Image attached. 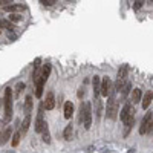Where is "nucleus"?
<instances>
[{
  "instance_id": "nucleus-9",
  "label": "nucleus",
  "mask_w": 153,
  "mask_h": 153,
  "mask_svg": "<svg viewBox=\"0 0 153 153\" xmlns=\"http://www.w3.org/2000/svg\"><path fill=\"white\" fill-rule=\"evenodd\" d=\"M45 83H46V80H45V78H42V75H40V78H38V81L35 83V97H37V98H42Z\"/></svg>"
},
{
  "instance_id": "nucleus-25",
  "label": "nucleus",
  "mask_w": 153,
  "mask_h": 153,
  "mask_svg": "<svg viewBox=\"0 0 153 153\" xmlns=\"http://www.w3.org/2000/svg\"><path fill=\"white\" fill-rule=\"evenodd\" d=\"M25 89V83H17V86H16V97H19L20 95V92Z\"/></svg>"
},
{
  "instance_id": "nucleus-2",
  "label": "nucleus",
  "mask_w": 153,
  "mask_h": 153,
  "mask_svg": "<svg viewBox=\"0 0 153 153\" xmlns=\"http://www.w3.org/2000/svg\"><path fill=\"white\" fill-rule=\"evenodd\" d=\"M133 118H135V109L132 107L130 103H126L124 107H123V110H121V113H120V120L126 124L127 130H129L130 127H132V124H133Z\"/></svg>"
},
{
  "instance_id": "nucleus-5",
  "label": "nucleus",
  "mask_w": 153,
  "mask_h": 153,
  "mask_svg": "<svg viewBox=\"0 0 153 153\" xmlns=\"http://www.w3.org/2000/svg\"><path fill=\"white\" fill-rule=\"evenodd\" d=\"M112 89H113V86H112V81H110V78L109 76H104L103 80H101V95L103 97H110L112 95Z\"/></svg>"
},
{
  "instance_id": "nucleus-29",
  "label": "nucleus",
  "mask_w": 153,
  "mask_h": 153,
  "mask_svg": "<svg viewBox=\"0 0 153 153\" xmlns=\"http://www.w3.org/2000/svg\"><path fill=\"white\" fill-rule=\"evenodd\" d=\"M6 5H11V0H0V8H3Z\"/></svg>"
},
{
  "instance_id": "nucleus-15",
  "label": "nucleus",
  "mask_w": 153,
  "mask_h": 153,
  "mask_svg": "<svg viewBox=\"0 0 153 153\" xmlns=\"http://www.w3.org/2000/svg\"><path fill=\"white\" fill-rule=\"evenodd\" d=\"M127 72H129V66L127 65H123L121 68H120V71H118V81H123V83H126V76H127Z\"/></svg>"
},
{
  "instance_id": "nucleus-12",
  "label": "nucleus",
  "mask_w": 153,
  "mask_h": 153,
  "mask_svg": "<svg viewBox=\"0 0 153 153\" xmlns=\"http://www.w3.org/2000/svg\"><path fill=\"white\" fill-rule=\"evenodd\" d=\"M101 94V78L100 76H94V98H98Z\"/></svg>"
},
{
  "instance_id": "nucleus-18",
  "label": "nucleus",
  "mask_w": 153,
  "mask_h": 153,
  "mask_svg": "<svg viewBox=\"0 0 153 153\" xmlns=\"http://www.w3.org/2000/svg\"><path fill=\"white\" fill-rule=\"evenodd\" d=\"M72 133H74V126L72 124H68L65 132H63V136H65L66 141H71V139H72Z\"/></svg>"
},
{
  "instance_id": "nucleus-3",
  "label": "nucleus",
  "mask_w": 153,
  "mask_h": 153,
  "mask_svg": "<svg viewBox=\"0 0 153 153\" xmlns=\"http://www.w3.org/2000/svg\"><path fill=\"white\" fill-rule=\"evenodd\" d=\"M3 101H5V121H9L12 117V89L11 87H6Z\"/></svg>"
},
{
  "instance_id": "nucleus-34",
  "label": "nucleus",
  "mask_w": 153,
  "mask_h": 153,
  "mask_svg": "<svg viewBox=\"0 0 153 153\" xmlns=\"http://www.w3.org/2000/svg\"><path fill=\"white\" fill-rule=\"evenodd\" d=\"M0 34H2V31H0Z\"/></svg>"
},
{
  "instance_id": "nucleus-11",
  "label": "nucleus",
  "mask_w": 153,
  "mask_h": 153,
  "mask_svg": "<svg viewBox=\"0 0 153 153\" xmlns=\"http://www.w3.org/2000/svg\"><path fill=\"white\" fill-rule=\"evenodd\" d=\"M29 124H31V113L29 115H26L25 117V120H23V123H22V127H20V133H22V136H25L26 135V132H28V129H29Z\"/></svg>"
},
{
  "instance_id": "nucleus-20",
  "label": "nucleus",
  "mask_w": 153,
  "mask_h": 153,
  "mask_svg": "<svg viewBox=\"0 0 153 153\" xmlns=\"http://www.w3.org/2000/svg\"><path fill=\"white\" fill-rule=\"evenodd\" d=\"M130 89H132V83H130V81H126V83H124V86H123V89H121V97H123V98H126L127 95H129Z\"/></svg>"
},
{
  "instance_id": "nucleus-30",
  "label": "nucleus",
  "mask_w": 153,
  "mask_h": 153,
  "mask_svg": "<svg viewBox=\"0 0 153 153\" xmlns=\"http://www.w3.org/2000/svg\"><path fill=\"white\" fill-rule=\"evenodd\" d=\"M83 95H84V87H80V91H78V97L81 98Z\"/></svg>"
},
{
  "instance_id": "nucleus-17",
  "label": "nucleus",
  "mask_w": 153,
  "mask_h": 153,
  "mask_svg": "<svg viewBox=\"0 0 153 153\" xmlns=\"http://www.w3.org/2000/svg\"><path fill=\"white\" fill-rule=\"evenodd\" d=\"M0 28H5V29H8V31H12L16 26H14V23H12V22H9V20H6V19H2V17H0Z\"/></svg>"
},
{
  "instance_id": "nucleus-33",
  "label": "nucleus",
  "mask_w": 153,
  "mask_h": 153,
  "mask_svg": "<svg viewBox=\"0 0 153 153\" xmlns=\"http://www.w3.org/2000/svg\"><path fill=\"white\" fill-rule=\"evenodd\" d=\"M2 126H3V123H2V121H0V132H2Z\"/></svg>"
},
{
  "instance_id": "nucleus-32",
  "label": "nucleus",
  "mask_w": 153,
  "mask_h": 153,
  "mask_svg": "<svg viewBox=\"0 0 153 153\" xmlns=\"http://www.w3.org/2000/svg\"><path fill=\"white\" fill-rule=\"evenodd\" d=\"M149 5H150V6H153V0H149Z\"/></svg>"
},
{
  "instance_id": "nucleus-21",
  "label": "nucleus",
  "mask_w": 153,
  "mask_h": 153,
  "mask_svg": "<svg viewBox=\"0 0 153 153\" xmlns=\"http://www.w3.org/2000/svg\"><path fill=\"white\" fill-rule=\"evenodd\" d=\"M49 75H51V65H49V63H46V65L43 66V71H42V78L48 80Z\"/></svg>"
},
{
  "instance_id": "nucleus-6",
  "label": "nucleus",
  "mask_w": 153,
  "mask_h": 153,
  "mask_svg": "<svg viewBox=\"0 0 153 153\" xmlns=\"http://www.w3.org/2000/svg\"><path fill=\"white\" fill-rule=\"evenodd\" d=\"M152 121H153V113H152V112H147L146 117L143 118L141 127H139V133H141V135L147 133V132H149V127H150V124H152Z\"/></svg>"
},
{
  "instance_id": "nucleus-31",
  "label": "nucleus",
  "mask_w": 153,
  "mask_h": 153,
  "mask_svg": "<svg viewBox=\"0 0 153 153\" xmlns=\"http://www.w3.org/2000/svg\"><path fill=\"white\" fill-rule=\"evenodd\" d=\"M149 132H153V121H152V124H150V127H149Z\"/></svg>"
},
{
  "instance_id": "nucleus-23",
  "label": "nucleus",
  "mask_w": 153,
  "mask_h": 153,
  "mask_svg": "<svg viewBox=\"0 0 153 153\" xmlns=\"http://www.w3.org/2000/svg\"><path fill=\"white\" fill-rule=\"evenodd\" d=\"M22 19H23V17H22L20 14H17V12H16V14H9V16H8V20H9V22H12V23L22 22Z\"/></svg>"
},
{
  "instance_id": "nucleus-26",
  "label": "nucleus",
  "mask_w": 153,
  "mask_h": 153,
  "mask_svg": "<svg viewBox=\"0 0 153 153\" xmlns=\"http://www.w3.org/2000/svg\"><path fill=\"white\" fill-rule=\"evenodd\" d=\"M43 143H46V144L51 143V135H49V130L48 129L43 132Z\"/></svg>"
},
{
  "instance_id": "nucleus-22",
  "label": "nucleus",
  "mask_w": 153,
  "mask_h": 153,
  "mask_svg": "<svg viewBox=\"0 0 153 153\" xmlns=\"http://www.w3.org/2000/svg\"><path fill=\"white\" fill-rule=\"evenodd\" d=\"M20 138H22V133H20V132H16V133H14V136H12V141H11L12 147H17V146H19Z\"/></svg>"
},
{
  "instance_id": "nucleus-10",
  "label": "nucleus",
  "mask_w": 153,
  "mask_h": 153,
  "mask_svg": "<svg viewBox=\"0 0 153 153\" xmlns=\"http://www.w3.org/2000/svg\"><path fill=\"white\" fill-rule=\"evenodd\" d=\"M63 115H65L66 120H71V117L74 115V104H72V101H66V103H65V110H63Z\"/></svg>"
},
{
  "instance_id": "nucleus-27",
  "label": "nucleus",
  "mask_w": 153,
  "mask_h": 153,
  "mask_svg": "<svg viewBox=\"0 0 153 153\" xmlns=\"http://www.w3.org/2000/svg\"><path fill=\"white\" fill-rule=\"evenodd\" d=\"M143 5H144V0H136V2H135V5H133V9H141L143 8Z\"/></svg>"
},
{
  "instance_id": "nucleus-1",
  "label": "nucleus",
  "mask_w": 153,
  "mask_h": 153,
  "mask_svg": "<svg viewBox=\"0 0 153 153\" xmlns=\"http://www.w3.org/2000/svg\"><path fill=\"white\" fill-rule=\"evenodd\" d=\"M80 123H83L84 129L89 130L92 126V104L89 101H84L80 106V118H78Z\"/></svg>"
},
{
  "instance_id": "nucleus-28",
  "label": "nucleus",
  "mask_w": 153,
  "mask_h": 153,
  "mask_svg": "<svg viewBox=\"0 0 153 153\" xmlns=\"http://www.w3.org/2000/svg\"><path fill=\"white\" fill-rule=\"evenodd\" d=\"M40 2H42L45 6H52V5H55L57 0H40Z\"/></svg>"
},
{
  "instance_id": "nucleus-13",
  "label": "nucleus",
  "mask_w": 153,
  "mask_h": 153,
  "mask_svg": "<svg viewBox=\"0 0 153 153\" xmlns=\"http://www.w3.org/2000/svg\"><path fill=\"white\" fill-rule=\"evenodd\" d=\"M11 132H12V129H11V126H8L6 129L3 130V133L0 135V144H6L8 141H9V138H11Z\"/></svg>"
},
{
  "instance_id": "nucleus-4",
  "label": "nucleus",
  "mask_w": 153,
  "mask_h": 153,
  "mask_svg": "<svg viewBox=\"0 0 153 153\" xmlns=\"http://www.w3.org/2000/svg\"><path fill=\"white\" fill-rule=\"evenodd\" d=\"M106 112H107V118H109V120H117V113H118V103H117V100H115V97H113V95H110V97H109Z\"/></svg>"
},
{
  "instance_id": "nucleus-8",
  "label": "nucleus",
  "mask_w": 153,
  "mask_h": 153,
  "mask_svg": "<svg viewBox=\"0 0 153 153\" xmlns=\"http://www.w3.org/2000/svg\"><path fill=\"white\" fill-rule=\"evenodd\" d=\"M2 9H3V11H6V12H9V14H16V12L23 11V9H25V6H23V5H20V3H11V5L3 6Z\"/></svg>"
},
{
  "instance_id": "nucleus-24",
  "label": "nucleus",
  "mask_w": 153,
  "mask_h": 153,
  "mask_svg": "<svg viewBox=\"0 0 153 153\" xmlns=\"http://www.w3.org/2000/svg\"><path fill=\"white\" fill-rule=\"evenodd\" d=\"M95 113H97L98 118L101 117V101H100V98H95Z\"/></svg>"
},
{
  "instance_id": "nucleus-16",
  "label": "nucleus",
  "mask_w": 153,
  "mask_h": 153,
  "mask_svg": "<svg viewBox=\"0 0 153 153\" xmlns=\"http://www.w3.org/2000/svg\"><path fill=\"white\" fill-rule=\"evenodd\" d=\"M152 100H153V92L152 91H147L144 94V98H143V109H147L152 103Z\"/></svg>"
},
{
  "instance_id": "nucleus-14",
  "label": "nucleus",
  "mask_w": 153,
  "mask_h": 153,
  "mask_svg": "<svg viewBox=\"0 0 153 153\" xmlns=\"http://www.w3.org/2000/svg\"><path fill=\"white\" fill-rule=\"evenodd\" d=\"M143 101V92H141V89H133V92H132V103L133 104H138V103H141Z\"/></svg>"
},
{
  "instance_id": "nucleus-19",
  "label": "nucleus",
  "mask_w": 153,
  "mask_h": 153,
  "mask_svg": "<svg viewBox=\"0 0 153 153\" xmlns=\"http://www.w3.org/2000/svg\"><path fill=\"white\" fill-rule=\"evenodd\" d=\"M31 110H32V97H26V100H25V113L26 115H29L31 113Z\"/></svg>"
},
{
  "instance_id": "nucleus-7",
  "label": "nucleus",
  "mask_w": 153,
  "mask_h": 153,
  "mask_svg": "<svg viewBox=\"0 0 153 153\" xmlns=\"http://www.w3.org/2000/svg\"><path fill=\"white\" fill-rule=\"evenodd\" d=\"M45 103V109L46 110H52L55 107V97H54V92H48L46 95V100L43 101Z\"/></svg>"
}]
</instances>
